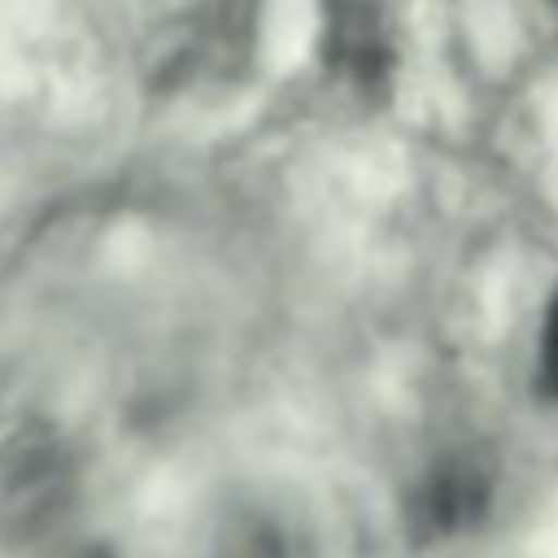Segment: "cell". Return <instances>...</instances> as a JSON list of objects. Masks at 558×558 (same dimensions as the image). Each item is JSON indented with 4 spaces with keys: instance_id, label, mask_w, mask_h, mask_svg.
<instances>
[{
    "instance_id": "6da1fadb",
    "label": "cell",
    "mask_w": 558,
    "mask_h": 558,
    "mask_svg": "<svg viewBox=\"0 0 558 558\" xmlns=\"http://www.w3.org/2000/svg\"><path fill=\"white\" fill-rule=\"evenodd\" d=\"M209 558H301V554H296V536L283 523L266 514H244L218 532Z\"/></svg>"
},
{
    "instance_id": "7a4b0ae2",
    "label": "cell",
    "mask_w": 558,
    "mask_h": 558,
    "mask_svg": "<svg viewBox=\"0 0 558 558\" xmlns=\"http://www.w3.org/2000/svg\"><path fill=\"white\" fill-rule=\"evenodd\" d=\"M541 379L558 397V296H554V305L545 314V327H541Z\"/></svg>"
}]
</instances>
